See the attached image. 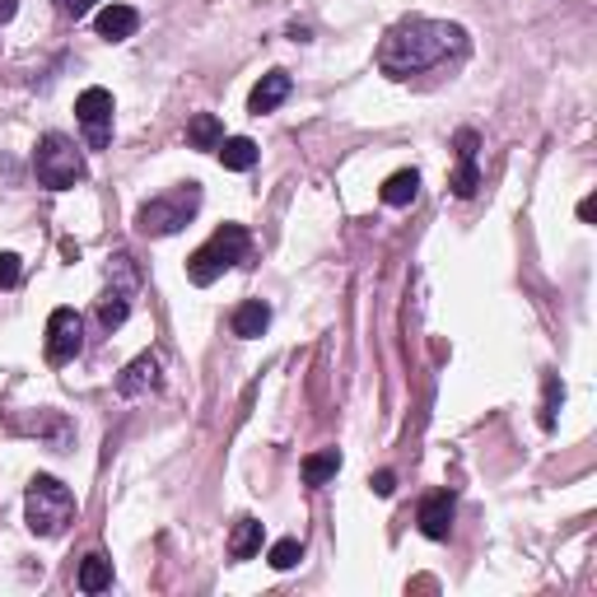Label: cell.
<instances>
[{
  "label": "cell",
  "instance_id": "6da1fadb",
  "mask_svg": "<svg viewBox=\"0 0 597 597\" xmlns=\"http://www.w3.org/2000/svg\"><path fill=\"white\" fill-rule=\"evenodd\" d=\"M467 52V34L448 20H402L388 28V38L379 42V71L388 80H411L434 66H444L448 56Z\"/></svg>",
  "mask_w": 597,
  "mask_h": 597
},
{
  "label": "cell",
  "instance_id": "7a4b0ae2",
  "mask_svg": "<svg viewBox=\"0 0 597 597\" xmlns=\"http://www.w3.org/2000/svg\"><path fill=\"white\" fill-rule=\"evenodd\" d=\"M247 253H253V233L243 225H219L211 239L187 257V280H192V285H215L225 271L247 262Z\"/></svg>",
  "mask_w": 597,
  "mask_h": 597
},
{
  "label": "cell",
  "instance_id": "3957f363",
  "mask_svg": "<svg viewBox=\"0 0 597 597\" xmlns=\"http://www.w3.org/2000/svg\"><path fill=\"white\" fill-rule=\"evenodd\" d=\"M24 518L34 537H61L75 523V495L56 477H34L24 491Z\"/></svg>",
  "mask_w": 597,
  "mask_h": 597
},
{
  "label": "cell",
  "instance_id": "277c9868",
  "mask_svg": "<svg viewBox=\"0 0 597 597\" xmlns=\"http://www.w3.org/2000/svg\"><path fill=\"white\" fill-rule=\"evenodd\" d=\"M196 211H201V182H178L173 192L150 196L145 206L136 211V229L145 233V239H168V233L192 225Z\"/></svg>",
  "mask_w": 597,
  "mask_h": 597
},
{
  "label": "cell",
  "instance_id": "5b68a950",
  "mask_svg": "<svg viewBox=\"0 0 597 597\" xmlns=\"http://www.w3.org/2000/svg\"><path fill=\"white\" fill-rule=\"evenodd\" d=\"M34 173H38L42 187H52V192H66V187L85 182V154H80V145H75V140H66V136L52 131V136L38 140Z\"/></svg>",
  "mask_w": 597,
  "mask_h": 597
},
{
  "label": "cell",
  "instance_id": "8992f818",
  "mask_svg": "<svg viewBox=\"0 0 597 597\" xmlns=\"http://www.w3.org/2000/svg\"><path fill=\"white\" fill-rule=\"evenodd\" d=\"M113 113H117L113 93L99 89V85L85 89L80 99H75V122H80L89 150H107V140H113Z\"/></svg>",
  "mask_w": 597,
  "mask_h": 597
},
{
  "label": "cell",
  "instance_id": "52a82bcc",
  "mask_svg": "<svg viewBox=\"0 0 597 597\" xmlns=\"http://www.w3.org/2000/svg\"><path fill=\"white\" fill-rule=\"evenodd\" d=\"M85 351V322H80V313L75 308H52V318H47V345H42V355H47V365H71L75 355Z\"/></svg>",
  "mask_w": 597,
  "mask_h": 597
},
{
  "label": "cell",
  "instance_id": "ba28073f",
  "mask_svg": "<svg viewBox=\"0 0 597 597\" xmlns=\"http://www.w3.org/2000/svg\"><path fill=\"white\" fill-rule=\"evenodd\" d=\"M477 150H481V136L471 131V127H462L458 136H453V154H458V168H453L448 187H453V196H458V201H471V196L481 192V168H477Z\"/></svg>",
  "mask_w": 597,
  "mask_h": 597
},
{
  "label": "cell",
  "instance_id": "9c48e42d",
  "mask_svg": "<svg viewBox=\"0 0 597 597\" xmlns=\"http://www.w3.org/2000/svg\"><path fill=\"white\" fill-rule=\"evenodd\" d=\"M453 513H458V499H453L448 491H434V495L420 499L416 523H420V532H425L430 542H448V532H453Z\"/></svg>",
  "mask_w": 597,
  "mask_h": 597
},
{
  "label": "cell",
  "instance_id": "30bf717a",
  "mask_svg": "<svg viewBox=\"0 0 597 597\" xmlns=\"http://www.w3.org/2000/svg\"><path fill=\"white\" fill-rule=\"evenodd\" d=\"M160 388V355L145 351V355H136L127 369L117 373V392L122 397H145V392Z\"/></svg>",
  "mask_w": 597,
  "mask_h": 597
},
{
  "label": "cell",
  "instance_id": "8fae6325",
  "mask_svg": "<svg viewBox=\"0 0 597 597\" xmlns=\"http://www.w3.org/2000/svg\"><path fill=\"white\" fill-rule=\"evenodd\" d=\"M290 89H294V80H290L285 71H266L262 80H257V89L247 93V113H253V117H262V113H276V107L290 99Z\"/></svg>",
  "mask_w": 597,
  "mask_h": 597
},
{
  "label": "cell",
  "instance_id": "7c38bea8",
  "mask_svg": "<svg viewBox=\"0 0 597 597\" xmlns=\"http://www.w3.org/2000/svg\"><path fill=\"white\" fill-rule=\"evenodd\" d=\"M229 327H233V336H239V341H257L266 327H271V304H262V298H243V304L233 308Z\"/></svg>",
  "mask_w": 597,
  "mask_h": 597
},
{
  "label": "cell",
  "instance_id": "4fadbf2b",
  "mask_svg": "<svg viewBox=\"0 0 597 597\" xmlns=\"http://www.w3.org/2000/svg\"><path fill=\"white\" fill-rule=\"evenodd\" d=\"M136 28H140V14H136L131 5H103V10H99V38L127 42Z\"/></svg>",
  "mask_w": 597,
  "mask_h": 597
},
{
  "label": "cell",
  "instance_id": "5bb4252c",
  "mask_svg": "<svg viewBox=\"0 0 597 597\" xmlns=\"http://www.w3.org/2000/svg\"><path fill=\"white\" fill-rule=\"evenodd\" d=\"M20 430H24V434L47 439L52 448L71 444V420H66V416H56V411H38V420H20Z\"/></svg>",
  "mask_w": 597,
  "mask_h": 597
},
{
  "label": "cell",
  "instance_id": "9a60e30c",
  "mask_svg": "<svg viewBox=\"0 0 597 597\" xmlns=\"http://www.w3.org/2000/svg\"><path fill=\"white\" fill-rule=\"evenodd\" d=\"M219 164H225L229 173H247L257 164V140H247V136H229V140H219Z\"/></svg>",
  "mask_w": 597,
  "mask_h": 597
},
{
  "label": "cell",
  "instance_id": "2e32d148",
  "mask_svg": "<svg viewBox=\"0 0 597 597\" xmlns=\"http://www.w3.org/2000/svg\"><path fill=\"white\" fill-rule=\"evenodd\" d=\"M383 206H411V201L420 196V173L416 168H397L392 178L383 182Z\"/></svg>",
  "mask_w": 597,
  "mask_h": 597
},
{
  "label": "cell",
  "instance_id": "e0dca14e",
  "mask_svg": "<svg viewBox=\"0 0 597 597\" xmlns=\"http://www.w3.org/2000/svg\"><path fill=\"white\" fill-rule=\"evenodd\" d=\"M262 551V523L257 518H239L229 532V560H253Z\"/></svg>",
  "mask_w": 597,
  "mask_h": 597
},
{
  "label": "cell",
  "instance_id": "ac0fdd59",
  "mask_svg": "<svg viewBox=\"0 0 597 597\" xmlns=\"http://www.w3.org/2000/svg\"><path fill=\"white\" fill-rule=\"evenodd\" d=\"M131 318V290H122V285H113L103 298H99V327L103 332H117L122 322Z\"/></svg>",
  "mask_w": 597,
  "mask_h": 597
},
{
  "label": "cell",
  "instance_id": "d6986e66",
  "mask_svg": "<svg viewBox=\"0 0 597 597\" xmlns=\"http://www.w3.org/2000/svg\"><path fill=\"white\" fill-rule=\"evenodd\" d=\"M219 140H225V127H219L215 113H196L187 122V145L192 150H219Z\"/></svg>",
  "mask_w": 597,
  "mask_h": 597
},
{
  "label": "cell",
  "instance_id": "ffe728a7",
  "mask_svg": "<svg viewBox=\"0 0 597 597\" xmlns=\"http://www.w3.org/2000/svg\"><path fill=\"white\" fill-rule=\"evenodd\" d=\"M80 588L85 593H107V588H113V560L99 556V551L85 556L80 560Z\"/></svg>",
  "mask_w": 597,
  "mask_h": 597
},
{
  "label": "cell",
  "instance_id": "44dd1931",
  "mask_svg": "<svg viewBox=\"0 0 597 597\" xmlns=\"http://www.w3.org/2000/svg\"><path fill=\"white\" fill-rule=\"evenodd\" d=\"M341 471V453L336 448H322V453H308L304 458V481L308 485H327Z\"/></svg>",
  "mask_w": 597,
  "mask_h": 597
},
{
  "label": "cell",
  "instance_id": "7402d4cb",
  "mask_svg": "<svg viewBox=\"0 0 597 597\" xmlns=\"http://www.w3.org/2000/svg\"><path fill=\"white\" fill-rule=\"evenodd\" d=\"M266 560H271V570H294V564L304 560V542H298V537H280L271 551H266Z\"/></svg>",
  "mask_w": 597,
  "mask_h": 597
},
{
  "label": "cell",
  "instance_id": "603a6c76",
  "mask_svg": "<svg viewBox=\"0 0 597 597\" xmlns=\"http://www.w3.org/2000/svg\"><path fill=\"white\" fill-rule=\"evenodd\" d=\"M560 402H564V388L556 373H546V392H542V430H556V411H560Z\"/></svg>",
  "mask_w": 597,
  "mask_h": 597
},
{
  "label": "cell",
  "instance_id": "cb8c5ba5",
  "mask_svg": "<svg viewBox=\"0 0 597 597\" xmlns=\"http://www.w3.org/2000/svg\"><path fill=\"white\" fill-rule=\"evenodd\" d=\"M24 280V262L14 253H0V290H14Z\"/></svg>",
  "mask_w": 597,
  "mask_h": 597
},
{
  "label": "cell",
  "instance_id": "d4e9b609",
  "mask_svg": "<svg viewBox=\"0 0 597 597\" xmlns=\"http://www.w3.org/2000/svg\"><path fill=\"white\" fill-rule=\"evenodd\" d=\"M56 14H66V20H85V14H93V5L99 0H52Z\"/></svg>",
  "mask_w": 597,
  "mask_h": 597
},
{
  "label": "cell",
  "instance_id": "484cf974",
  "mask_svg": "<svg viewBox=\"0 0 597 597\" xmlns=\"http://www.w3.org/2000/svg\"><path fill=\"white\" fill-rule=\"evenodd\" d=\"M392 491H397V477H392V471H379V477H373V495H392Z\"/></svg>",
  "mask_w": 597,
  "mask_h": 597
},
{
  "label": "cell",
  "instance_id": "4316f807",
  "mask_svg": "<svg viewBox=\"0 0 597 597\" xmlns=\"http://www.w3.org/2000/svg\"><path fill=\"white\" fill-rule=\"evenodd\" d=\"M61 257H66V262H80V243L66 239V243H61Z\"/></svg>",
  "mask_w": 597,
  "mask_h": 597
},
{
  "label": "cell",
  "instance_id": "83f0119b",
  "mask_svg": "<svg viewBox=\"0 0 597 597\" xmlns=\"http://www.w3.org/2000/svg\"><path fill=\"white\" fill-rule=\"evenodd\" d=\"M14 10H20V0H0V24L14 20Z\"/></svg>",
  "mask_w": 597,
  "mask_h": 597
}]
</instances>
